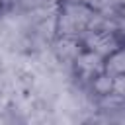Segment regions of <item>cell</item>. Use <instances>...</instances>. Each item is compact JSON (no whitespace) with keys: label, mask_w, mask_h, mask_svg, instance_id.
I'll return each instance as SVG.
<instances>
[{"label":"cell","mask_w":125,"mask_h":125,"mask_svg":"<svg viewBox=\"0 0 125 125\" xmlns=\"http://www.w3.org/2000/svg\"><path fill=\"white\" fill-rule=\"evenodd\" d=\"M49 2H57V0H49Z\"/></svg>","instance_id":"cell-4"},{"label":"cell","mask_w":125,"mask_h":125,"mask_svg":"<svg viewBox=\"0 0 125 125\" xmlns=\"http://www.w3.org/2000/svg\"><path fill=\"white\" fill-rule=\"evenodd\" d=\"M107 70L115 74H125V51H117L107 61Z\"/></svg>","instance_id":"cell-3"},{"label":"cell","mask_w":125,"mask_h":125,"mask_svg":"<svg viewBox=\"0 0 125 125\" xmlns=\"http://www.w3.org/2000/svg\"><path fill=\"white\" fill-rule=\"evenodd\" d=\"M78 66L82 68V70H86V72H98L100 68H102V62H100V55L98 53H86V55H82L80 59H78Z\"/></svg>","instance_id":"cell-2"},{"label":"cell","mask_w":125,"mask_h":125,"mask_svg":"<svg viewBox=\"0 0 125 125\" xmlns=\"http://www.w3.org/2000/svg\"><path fill=\"white\" fill-rule=\"evenodd\" d=\"M88 45H90V49H92L94 53H98V55H107V53H111V49L115 47V41H113V37L107 35V33H94V35H90Z\"/></svg>","instance_id":"cell-1"}]
</instances>
